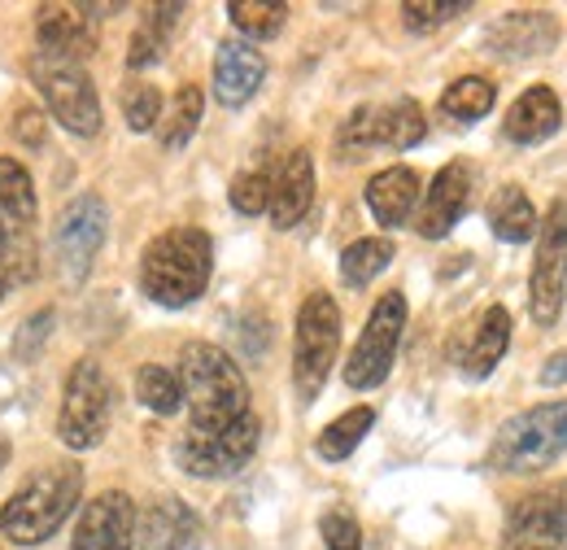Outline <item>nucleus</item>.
Returning <instances> with one entry per match:
<instances>
[{
  "label": "nucleus",
  "instance_id": "nucleus-1",
  "mask_svg": "<svg viewBox=\"0 0 567 550\" xmlns=\"http://www.w3.org/2000/svg\"><path fill=\"white\" fill-rule=\"evenodd\" d=\"M214 275V241L202 227H166L141 254V288L166 310L193 306Z\"/></svg>",
  "mask_w": 567,
  "mask_h": 550
},
{
  "label": "nucleus",
  "instance_id": "nucleus-2",
  "mask_svg": "<svg viewBox=\"0 0 567 550\" xmlns=\"http://www.w3.org/2000/svg\"><path fill=\"white\" fill-rule=\"evenodd\" d=\"M179 385H184V403L193 411V428L197 432L227 428V424L249 415V385H245L240 367L231 363V354L218 349V345H184V354H179Z\"/></svg>",
  "mask_w": 567,
  "mask_h": 550
},
{
  "label": "nucleus",
  "instance_id": "nucleus-3",
  "mask_svg": "<svg viewBox=\"0 0 567 550\" xmlns=\"http://www.w3.org/2000/svg\"><path fill=\"white\" fill-rule=\"evenodd\" d=\"M79 493H83V472L74 464L40 468L31 481L0 507V533L9 542H18V547L49 542L66 524V516L74 511Z\"/></svg>",
  "mask_w": 567,
  "mask_h": 550
},
{
  "label": "nucleus",
  "instance_id": "nucleus-4",
  "mask_svg": "<svg viewBox=\"0 0 567 550\" xmlns=\"http://www.w3.org/2000/svg\"><path fill=\"white\" fill-rule=\"evenodd\" d=\"M567 455V398L511 415L489 441L485 464L506 477H533Z\"/></svg>",
  "mask_w": 567,
  "mask_h": 550
},
{
  "label": "nucleus",
  "instance_id": "nucleus-5",
  "mask_svg": "<svg viewBox=\"0 0 567 550\" xmlns=\"http://www.w3.org/2000/svg\"><path fill=\"white\" fill-rule=\"evenodd\" d=\"M341 349V306L332 293H310L297 310V333H292V389L310 407L337 363Z\"/></svg>",
  "mask_w": 567,
  "mask_h": 550
},
{
  "label": "nucleus",
  "instance_id": "nucleus-6",
  "mask_svg": "<svg viewBox=\"0 0 567 550\" xmlns=\"http://www.w3.org/2000/svg\"><path fill=\"white\" fill-rule=\"evenodd\" d=\"M114 419V385L96 358H79L66 376L62 415H58V437L71 450H92L110 432Z\"/></svg>",
  "mask_w": 567,
  "mask_h": 550
},
{
  "label": "nucleus",
  "instance_id": "nucleus-7",
  "mask_svg": "<svg viewBox=\"0 0 567 550\" xmlns=\"http://www.w3.org/2000/svg\"><path fill=\"white\" fill-rule=\"evenodd\" d=\"M427 136V119L420 101L398 96L389 105H358L337 132V153L346 162L367 157L371 149H415Z\"/></svg>",
  "mask_w": 567,
  "mask_h": 550
},
{
  "label": "nucleus",
  "instance_id": "nucleus-8",
  "mask_svg": "<svg viewBox=\"0 0 567 550\" xmlns=\"http://www.w3.org/2000/svg\"><path fill=\"white\" fill-rule=\"evenodd\" d=\"M258 441H262V424L249 411L245 419L214 428V432L188 428L175 441V464L197 481H223V477H236L258 455Z\"/></svg>",
  "mask_w": 567,
  "mask_h": 550
},
{
  "label": "nucleus",
  "instance_id": "nucleus-9",
  "mask_svg": "<svg viewBox=\"0 0 567 550\" xmlns=\"http://www.w3.org/2000/svg\"><path fill=\"white\" fill-rule=\"evenodd\" d=\"M567 297V197L550 202L537 218V258L528 275V315L537 328H550Z\"/></svg>",
  "mask_w": 567,
  "mask_h": 550
},
{
  "label": "nucleus",
  "instance_id": "nucleus-10",
  "mask_svg": "<svg viewBox=\"0 0 567 550\" xmlns=\"http://www.w3.org/2000/svg\"><path fill=\"white\" fill-rule=\"evenodd\" d=\"M402 328H406V297L398 288L380 293V302L367 315L362 337H358L350 358H346V385L350 389H375V385L389 380L398 345H402Z\"/></svg>",
  "mask_w": 567,
  "mask_h": 550
},
{
  "label": "nucleus",
  "instance_id": "nucleus-11",
  "mask_svg": "<svg viewBox=\"0 0 567 550\" xmlns=\"http://www.w3.org/2000/svg\"><path fill=\"white\" fill-rule=\"evenodd\" d=\"M31 79H35V88L44 92L53 119H58L66 132H74V136H96V132H101V96H96L87 70L40 53V58L31 62Z\"/></svg>",
  "mask_w": 567,
  "mask_h": 550
},
{
  "label": "nucleus",
  "instance_id": "nucleus-12",
  "mask_svg": "<svg viewBox=\"0 0 567 550\" xmlns=\"http://www.w3.org/2000/svg\"><path fill=\"white\" fill-rule=\"evenodd\" d=\"M110 232V210L96 193H79L53 223V258L66 284H83Z\"/></svg>",
  "mask_w": 567,
  "mask_h": 550
},
{
  "label": "nucleus",
  "instance_id": "nucleus-13",
  "mask_svg": "<svg viewBox=\"0 0 567 550\" xmlns=\"http://www.w3.org/2000/svg\"><path fill=\"white\" fill-rule=\"evenodd\" d=\"M502 550H567V481L515 498L506 511Z\"/></svg>",
  "mask_w": 567,
  "mask_h": 550
},
{
  "label": "nucleus",
  "instance_id": "nucleus-14",
  "mask_svg": "<svg viewBox=\"0 0 567 550\" xmlns=\"http://www.w3.org/2000/svg\"><path fill=\"white\" fill-rule=\"evenodd\" d=\"M136 547V507L123 489H105L96 493L79 524H74L71 550H132Z\"/></svg>",
  "mask_w": 567,
  "mask_h": 550
},
{
  "label": "nucleus",
  "instance_id": "nucleus-15",
  "mask_svg": "<svg viewBox=\"0 0 567 550\" xmlns=\"http://www.w3.org/2000/svg\"><path fill=\"white\" fill-rule=\"evenodd\" d=\"M555 44H559V18L546 9H511L485 31V49L506 62L546 58Z\"/></svg>",
  "mask_w": 567,
  "mask_h": 550
},
{
  "label": "nucleus",
  "instance_id": "nucleus-16",
  "mask_svg": "<svg viewBox=\"0 0 567 550\" xmlns=\"http://www.w3.org/2000/svg\"><path fill=\"white\" fill-rule=\"evenodd\" d=\"M35 40L44 58L83 67V58L96 53V27L83 4H40L35 9Z\"/></svg>",
  "mask_w": 567,
  "mask_h": 550
},
{
  "label": "nucleus",
  "instance_id": "nucleus-17",
  "mask_svg": "<svg viewBox=\"0 0 567 550\" xmlns=\"http://www.w3.org/2000/svg\"><path fill=\"white\" fill-rule=\"evenodd\" d=\"M467 206H472V166L467 162H450L427 184L424 206H420V218H415V232L424 241H441V236L454 232V223L467 214Z\"/></svg>",
  "mask_w": 567,
  "mask_h": 550
},
{
  "label": "nucleus",
  "instance_id": "nucleus-18",
  "mask_svg": "<svg viewBox=\"0 0 567 550\" xmlns=\"http://www.w3.org/2000/svg\"><path fill=\"white\" fill-rule=\"evenodd\" d=\"M136 542L141 550H197L202 520L184 498L162 493L136 516Z\"/></svg>",
  "mask_w": 567,
  "mask_h": 550
},
{
  "label": "nucleus",
  "instance_id": "nucleus-19",
  "mask_svg": "<svg viewBox=\"0 0 567 550\" xmlns=\"http://www.w3.org/2000/svg\"><path fill=\"white\" fill-rule=\"evenodd\" d=\"M267 79V58L245 40H223L214 53V96L227 110H240L258 96Z\"/></svg>",
  "mask_w": 567,
  "mask_h": 550
},
{
  "label": "nucleus",
  "instance_id": "nucleus-20",
  "mask_svg": "<svg viewBox=\"0 0 567 550\" xmlns=\"http://www.w3.org/2000/svg\"><path fill=\"white\" fill-rule=\"evenodd\" d=\"M315 202V162L306 149H292L288 157L280 162V171H271V223L288 232L306 218V210Z\"/></svg>",
  "mask_w": 567,
  "mask_h": 550
},
{
  "label": "nucleus",
  "instance_id": "nucleus-21",
  "mask_svg": "<svg viewBox=\"0 0 567 550\" xmlns=\"http://www.w3.org/2000/svg\"><path fill=\"white\" fill-rule=\"evenodd\" d=\"M559 123H564V105H559L555 88L537 83V88H528V92L506 110L502 136L511 140V144H542V140H550L559 132Z\"/></svg>",
  "mask_w": 567,
  "mask_h": 550
},
{
  "label": "nucleus",
  "instance_id": "nucleus-22",
  "mask_svg": "<svg viewBox=\"0 0 567 550\" xmlns=\"http://www.w3.org/2000/svg\"><path fill=\"white\" fill-rule=\"evenodd\" d=\"M415 206H420V175L411 166H389V171L371 175V184H367V210L375 214V223L402 227V223H411Z\"/></svg>",
  "mask_w": 567,
  "mask_h": 550
},
{
  "label": "nucleus",
  "instance_id": "nucleus-23",
  "mask_svg": "<svg viewBox=\"0 0 567 550\" xmlns=\"http://www.w3.org/2000/svg\"><path fill=\"white\" fill-rule=\"evenodd\" d=\"M506 345H511V310H506V306H489V310L481 315V324L472 328L467 345L458 349V367H463V376H467V380H485V376H494V367L502 363Z\"/></svg>",
  "mask_w": 567,
  "mask_h": 550
},
{
  "label": "nucleus",
  "instance_id": "nucleus-24",
  "mask_svg": "<svg viewBox=\"0 0 567 550\" xmlns=\"http://www.w3.org/2000/svg\"><path fill=\"white\" fill-rule=\"evenodd\" d=\"M489 227L506 245H524V241L537 236V210H533L528 193L519 184H502L489 197Z\"/></svg>",
  "mask_w": 567,
  "mask_h": 550
},
{
  "label": "nucleus",
  "instance_id": "nucleus-25",
  "mask_svg": "<svg viewBox=\"0 0 567 550\" xmlns=\"http://www.w3.org/2000/svg\"><path fill=\"white\" fill-rule=\"evenodd\" d=\"M202 110H206V92H202L197 83H179V92L171 96V105H166L162 119H157V140H162V149L179 153L188 140L197 136Z\"/></svg>",
  "mask_w": 567,
  "mask_h": 550
},
{
  "label": "nucleus",
  "instance_id": "nucleus-26",
  "mask_svg": "<svg viewBox=\"0 0 567 550\" xmlns=\"http://www.w3.org/2000/svg\"><path fill=\"white\" fill-rule=\"evenodd\" d=\"M179 13H184V4H148V9H144L141 27H136V35H132V49H127V67L144 70L166 53Z\"/></svg>",
  "mask_w": 567,
  "mask_h": 550
},
{
  "label": "nucleus",
  "instance_id": "nucleus-27",
  "mask_svg": "<svg viewBox=\"0 0 567 550\" xmlns=\"http://www.w3.org/2000/svg\"><path fill=\"white\" fill-rule=\"evenodd\" d=\"M371 424H375V411H371V407H350L346 415H337V419L319 432V441H315L319 459H328V464L350 459L358 446H362V437L371 432Z\"/></svg>",
  "mask_w": 567,
  "mask_h": 550
},
{
  "label": "nucleus",
  "instance_id": "nucleus-28",
  "mask_svg": "<svg viewBox=\"0 0 567 550\" xmlns=\"http://www.w3.org/2000/svg\"><path fill=\"white\" fill-rule=\"evenodd\" d=\"M494 101H497V88L489 79L463 74V79H454V83L441 92V114H450V119H458V123H476V119H485V114L494 110Z\"/></svg>",
  "mask_w": 567,
  "mask_h": 550
},
{
  "label": "nucleus",
  "instance_id": "nucleus-29",
  "mask_svg": "<svg viewBox=\"0 0 567 550\" xmlns=\"http://www.w3.org/2000/svg\"><path fill=\"white\" fill-rule=\"evenodd\" d=\"M389 263H393V241H384V236H362V241H354V245L341 254V279H346L350 288H367Z\"/></svg>",
  "mask_w": 567,
  "mask_h": 550
},
{
  "label": "nucleus",
  "instance_id": "nucleus-30",
  "mask_svg": "<svg viewBox=\"0 0 567 550\" xmlns=\"http://www.w3.org/2000/svg\"><path fill=\"white\" fill-rule=\"evenodd\" d=\"M227 18L249 40H271V35H280L284 22H288V4H280V0H231Z\"/></svg>",
  "mask_w": 567,
  "mask_h": 550
},
{
  "label": "nucleus",
  "instance_id": "nucleus-31",
  "mask_svg": "<svg viewBox=\"0 0 567 550\" xmlns=\"http://www.w3.org/2000/svg\"><path fill=\"white\" fill-rule=\"evenodd\" d=\"M136 398H141L148 411L175 415L179 407H184V385H179V371L157 367V363L141 367V371H136Z\"/></svg>",
  "mask_w": 567,
  "mask_h": 550
},
{
  "label": "nucleus",
  "instance_id": "nucleus-32",
  "mask_svg": "<svg viewBox=\"0 0 567 550\" xmlns=\"http://www.w3.org/2000/svg\"><path fill=\"white\" fill-rule=\"evenodd\" d=\"M0 214H9L13 223H35V189L22 162L0 157Z\"/></svg>",
  "mask_w": 567,
  "mask_h": 550
},
{
  "label": "nucleus",
  "instance_id": "nucleus-33",
  "mask_svg": "<svg viewBox=\"0 0 567 550\" xmlns=\"http://www.w3.org/2000/svg\"><path fill=\"white\" fill-rule=\"evenodd\" d=\"M467 9H472V0H406L402 4V22L424 35V31H436V27L454 22Z\"/></svg>",
  "mask_w": 567,
  "mask_h": 550
},
{
  "label": "nucleus",
  "instance_id": "nucleus-34",
  "mask_svg": "<svg viewBox=\"0 0 567 550\" xmlns=\"http://www.w3.org/2000/svg\"><path fill=\"white\" fill-rule=\"evenodd\" d=\"M123 114L132 132H153L162 119V92L153 83H127L123 88Z\"/></svg>",
  "mask_w": 567,
  "mask_h": 550
},
{
  "label": "nucleus",
  "instance_id": "nucleus-35",
  "mask_svg": "<svg viewBox=\"0 0 567 550\" xmlns=\"http://www.w3.org/2000/svg\"><path fill=\"white\" fill-rule=\"evenodd\" d=\"M227 197H231V206L240 210V214H262V210L271 206V171H245V175H236Z\"/></svg>",
  "mask_w": 567,
  "mask_h": 550
},
{
  "label": "nucleus",
  "instance_id": "nucleus-36",
  "mask_svg": "<svg viewBox=\"0 0 567 550\" xmlns=\"http://www.w3.org/2000/svg\"><path fill=\"white\" fill-rule=\"evenodd\" d=\"M53 328H58V315H53V310H35V315L18 328V337H13V358H18V363H35L40 349L53 337Z\"/></svg>",
  "mask_w": 567,
  "mask_h": 550
},
{
  "label": "nucleus",
  "instance_id": "nucleus-37",
  "mask_svg": "<svg viewBox=\"0 0 567 550\" xmlns=\"http://www.w3.org/2000/svg\"><path fill=\"white\" fill-rule=\"evenodd\" d=\"M319 533H323V547L328 550H362V529H358V520L346 511V507L323 511Z\"/></svg>",
  "mask_w": 567,
  "mask_h": 550
},
{
  "label": "nucleus",
  "instance_id": "nucleus-38",
  "mask_svg": "<svg viewBox=\"0 0 567 550\" xmlns=\"http://www.w3.org/2000/svg\"><path fill=\"white\" fill-rule=\"evenodd\" d=\"M13 136L22 140V144H31V149H40V144H44V114H40L35 105H18V114H13Z\"/></svg>",
  "mask_w": 567,
  "mask_h": 550
},
{
  "label": "nucleus",
  "instance_id": "nucleus-39",
  "mask_svg": "<svg viewBox=\"0 0 567 550\" xmlns=\"http://www.w3.org/2000/svg\"><path fill=\"white\" fill-rule=\"evenodd\" d=\"M564 380H567V354L546 358V367H542V385H564Z\"/></svg>",
  "mask_w": 567,
  "mask_h": 550
},
{
  "label": "nucleus",
  "instance_id": "nucleus-40",
  "mask_svg": "<svg viewBox=\"0 0 567 550\" xmlns=\"http://www.w3.org/2000/svg\"><path fill=\"white\" fill-rule=\"evenodd\" d=\"M9 254H13V236H9V223L0 218V267L9 263Z\"/></svg>",
  "mask_w": 567,
  "mask_h": 550
},
{
  "label": "nucleus",
  "instance_id": "nucleus-41",
  "mask_svg": "<svg viewBox=\"0 0 567 550\" xmlns=\"http://www.w3.org/2000/svg\"><path fill=\"white\" fill-rule=\"evenodd\" d=\"M9 284H13V272H9V267H0V302H4V293H9Z\"/></svg>",
  "mask_w": 567,
  "mask_h": 550
},
{
  "label": "nucleus",
  "instance_id": "nucleus-42",
  "mask_svg": "<svg viewBox=\"0 0 567 550\" xmlns=\"http://www.w3.org/2000/svg\"><path fill=\"white\" fill-rule=\"evenodd\" d=\"M0 468H9V437L0 432Z\"/></svg>",
  "mask_w": 567,
  "mask_h": 550
}]
</instances>
